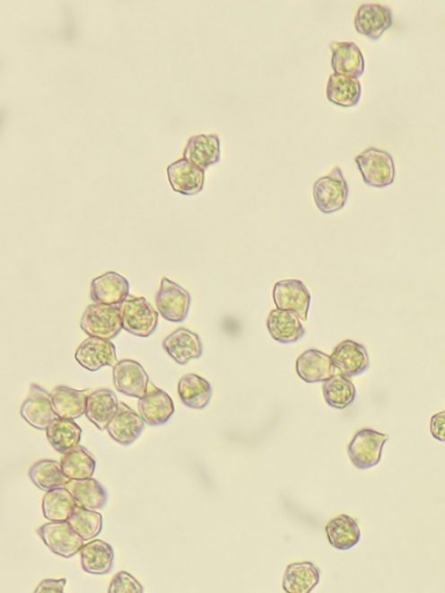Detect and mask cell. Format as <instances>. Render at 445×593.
Masks as SVG:
<instances>
[{
  "label": "cell",
  "instance_id": "21",
  "mask_svg": "<svg viewBox=\"0 0 445 593\" xmlns=\"http://www.w3.org/2000/svg\"><path fill=\"white\" fill-rule=\"evenodd\" d=\"M184 158L206 170L221 161V141L217 135H197L189 138Z\"/></svg>",
  "mask_w": 445,
  "mask_h": 593
},
{
  "label": "cell",
  "instance_id": "26",
  "mask_svg": "<svg viewBox=\"0 0 445 593\" xmlns=\"http://www.w3.org/2000/svg\"><path fill=\"white\" fill-rule=\"evenodd\" d=\"M325 531L329 545L339 551H348L360 543L359 524L347 515H340L329 520Z\"/></svg>",
  "mask_w": 445,
  "mask_h": 593
},
{
  "label": "cell",
  "instance_id": "17",
  "mask_svg": "<svg viewBox=\"0 0 445 593\" xmlns=\"http://www.w3.org/2000/svg\"><path fill=\"white\" fill-rule=\"evenodd\" d=\"M162 347L178 364L186 365L204 353L200 336L192 330L178 328L162 342Z\"/></svg>",
  "mask_w": 445,
  "mask_h": 593
},
{
  "label": "cell",
  "instance_id": "11",
  "mask_svg": "<svg viewBox=\"0 0 445 593\" xmlns=\"http://www.w3.org/2000/svg\"><path fill=\"white\" fill-rule=\"evenodd\" d=\"M115 388L125 396L142 399L148 391V373L136 361L123 360L115 365L113 371Z\"/></svg>",
  "mask_w": 445,
  "mask_h": 593
},
{
  "label": "cell",
  "instance_id": "37",
  "mask_svg": "<svg viewBox=\"0 0 445 593\" xmlns=\"http://www.w3.org/2000/svg\"><path fill=\"white\" fill-rule=\"evenodd\" d=\"M144 588L133 575L121 571L111 580L109 593H143Z\"/></svg>",
  "mask_w": 445,
  "mask_h": 593
},
{
  "label": "cell",
  "instance_id": "12",
  "mask_svg": "<svg viewBox=\"0 0 445 593\" xmlns=\"http://www.w3.org/2000/svg\"><path fill=\"white\" fill-rule=\"evenodd\" d=\"M138 411L146 424L158 427L170 421L176 408L169 394L150 381L148 391L138 401Z\"/></svg>",
  "mask_w": 445,
  "mask_h": 593
},
{
  "label": "cell",
  "instance_id": "6",
  "mask_svg": "<svg viewBox=\"0 0 445 593\" xmlns=\"http://www.w3.org/2000/svg\"><path fill=\"white\" fill-rule=\"evenodd\" d=\"M192 297L180 285L162 278L161 289L157 293L156 304L158 313L170 322H182L187 319Z\"/></svg>",
  "mask_w": 445,
  "mask_h": 593
},
{
  "label": "cell",
  "instance_id": "1",
  "mask_svg": "<svg viewBox=\"0 0 445 593\" xmlns=\"http://www.w3.org/2000/svg\"><path fill=\"white\" fill-rule=\"evenodd\" d=\"M81 327L90 337L113 340L123 329L120 305H90L83 314Z\"/></svg>",
  "mask_w": 445,
  "mask_h": 593
},
{
  "label": "cell",
  "instance_id": "10",
  "mask_svg": "<svg viewBox=\"0 0 445 593\" xmlns=\"http://www.w3.org/2000/svg\"><path fill=\"white\" fill-rule=\"evenodd\" d=\"M74 358L79 365L92 372L98 371L103 366L115 368V365L118 363L117 349H115L113 342L99 337L86 338L79 345Z\"/></svg>",
  "mask_w": 445,
  "mask_h": 593
},
{
  "label": "cell",
  "instance_id": "24",
  "mask_svg": "<svg viewBox=\"0 0 445 593\" xmlns=\"http://www.w3.org/2000/svg\"><path fill=\"white\" fill-rule=\"evenodd\" d=\"M91 393V389L78 391L67 386H58L51 392L56 414L61 419H79L86 412L87 399Z\"/></svg>",
  "mask_w": 445,
  "mask_h": 593
},
{
  "label": "cell",
  "instance_id": "13",
  "mask_svg": "<svg viewBox=\"0 0 445 593\" xmlns=\"http://www.w3.org/2000/svg\"><path fill=\"white\" fill-rule=\"evenodd\" d=\"M167 177L174 192L186 196H194L201 193L205 187V170L185 158L167 167Z\"/></svg>",
  "mask_w": 445,
  "mask_h": 593
},
{
  "label": "cell",
  "instance_id": "38",
  "mask_svg": "<svg viewBox=\"0 0 445 593\" xmlns=\"http://www.w3.org/2000/svg\"><path fill=\"white\" fill-rule=\"evenodd\" d=\"M66 580H45L38 585L34 593H65Z\"/></svg>",
  "mask_w": 445,
  "mask_h": 593
},
{
  "label": "cell",
  "instance_id": "8",
  "mask_svg": "<svg viewBox=\"0 0 445 593\" xmlns=\"http://www.w3.org/2000/svg\"><path fill=\"white\" fill-rule=\"evenodd\" d=\"M22 416L28 424L35 429L47 430L56 419H58L51 399V393H48L41 386H31L30 394L23 402Z\"/></svg>",
  "mask_w": 445,
  "mask_h": 593
},
{
  "label": "cell",
  "instance_id": "7",
  "mask_svg": "<svg viewBox=\"0 0 445 593\" xmlns=\"http://www.w3.org/2000/svg\"><path fill=\"white\" fill-rule=\"evenodd\" d=\"M43 543L56 555L70 557L81 553L83 540L74 531L69 523H47L38 529Z\"/></svg>",
  "mask_w": 445,
  "mask_h": 593
},
{
  "label": "cell",
  "instance_id": "39",
  "mask_svg": "<svg viewBox=\"0 0 445 593\" xmlns=\"http://www.w3.org/2000/svg\"><path fill=\"white\" fill-rule=\"evenodd\" d=\"M431 432L436 440L445 441V411L432 417Z\"/></svg>",
  "mask_w": 445,
  "mask_h": 593
},
{
  "label": "cell",
  "instance_id": "28",
  "mask_svg": "<svg viewBox=\"0 0 445 593\" xmlns=\"http://www.w3.org/2000/svg\"><path fill=\"white\" fill-rule=\"evenodd\" d=\"M179 397L182 404L192 409H205L213 397L212 385L197 374L189 373L182 377L178 385Z\"/></svg>",
  "mask_w": 445,
  "mask_h": 593
},
{
  "label": "cell",
  "instance_id": "18",
  "mask_svg": "<svg viewBox=\"0 0 445 593\" xmlns=\"http://www.w3.org/2000/svg\"><path fill=\"white\" fill-rule=\"evenodd\" d=\"M296 371L309 384L325 383L336 376L331 356L317 349L306 350L297 358Z\"/></svg>",
  "mask_w": 445,
  "mask_h": 593
},
{
  "label": "cell",
  "instance_id": "16",
  "mask_svg": "<svg viewBox=\"0 0 445 593\" xmlns=\"http://www.w3.org/2000/svg\"><path fill=\"white\" fill-rule=\"evenodd\" d=\"M130 284L122 275L109 272L94 278L91 298L95 304L121 305L129 297Z\"/></svg>",
  "mask_w": 445,
  "mask_h": 593
},
{
  "label": "cell",
  "instance_id": "4",
  "mask_svg": "<svg viewBox=\"0 0 445 593\" xmlns=\"http://www.w3.org/2000/svg\"><path fill=\"white\" fill-rule=\"evenodd\" d=\"M349 188L340 167H334L331 173L318 179L313 185V198L317 208L324 214H334L347 203Z\"/></svg>",
  "mask_w": 445,
  "mask_h": 593
},
{
  "label": "cell",
  "instance_id": "2",
  "mask_svg": "<svg viewBox=\"0 0 445 593\" xmlns=\"http://www.w3.org/2000/svg\"><path fill=\"white\" fill-rule=\"evenodd\" d=\"M355 161L363 181L368 186L384 188L395 182V161L387 151L369 147L357 155Z\"/></svg>",
  "mask_w": 445,
  "mask_h": 593
},
{
  "label": "cell",
  "instance_id": "35",
  "mask_svg": "<svg viewBox=\"0 0 445 593\" xmlns=\"http://www.w3.org/2000/svg\"><path fill=\"white\" fill-rule=\"evenodd\" d=\"M323 393L327 405L336 409L349 407L356 397L355 386L343 374H336L331 379L325 381Z\"/></svg>",
  "mask_w": 445,
  "mask_h": 593
},
{
  "label": "cell",
  "instance_id": "15",
  "mask_svg": "<svg viewBox=\"0 0 445 593\" xmlns=\"http://www.w3.org/2000/svg\"><path fill=\"white\" fill-rule=\"evenodd\" d=\"M353 22L360 34L372 41H377L388 28H391L392 12L388 7L380 5V4H364L357 11Z\"/></svg>",
  "mask_w": 445,
  "mask_h": 593
},
{
  "label": "cell",
  "instance_id": "22",
  "mask_svg": "<svg viewBox=\"0 0 445 593\" xmlns=\"http://www.w3.org/2000/svg\"><path fill=\"white\" fill-rule=\"evenodd\" d=\"M331 50L334 74L357 79L364 74L363 54L356 43L332 42Z\"/></svg>",
  "mask_w": 445,
  "mask_h": 593
},
{
  "label": "cell",
  "instance_id": "27",
  "mask_svg": "<svg viewBox=\"0 0 445 593\" xmlns=\"http://www.w3.org/2000/svg\"><path fill=\"white\" fill-rule=\"evenodd\" d=\"M82 568L92 575H107L114 566V549L102 540L86 544L81 551Z\"/></svg>",
  "mask_w": 445,
  "mask_h": 593
},
{
  "label": "cell",
  "instance_id": "29",
  "mask_svg": "<svg viewBox=\"0 0 445 593\" xmlns=\"http://www.w3.org/2000/svg\"><path fill=\"white\" fill-rule=\"evenodd\" d=\"M362 87L359 79L349 75L333 74L329 77L326 95L329 102L334 105L345 107L356 106L360 102Z\"/></svg>",
  "mask_w": 445,
  "mask_h": 593
},
{
  "label": "cell",
  "instance_id": "5",
  "mask_svg": "<svg viewBox=\"0 0 445 593\" xmlns=\"http://www.w3.org/2000/svg\"><path fill=\"white\" fill-rule=\"evenodd\" d=\"M388 440L385 433L372 429H362L353 436L348 447V456L359 469H369L380 464L384 444Z\"/></svg>",
  "mask_w": 445,
  "mask_h": 593
},
{
  "label": "cell",
  "instance_id": "9",
  "mask_svg": "<svg viewBox=\"0 0 445 593\" xmlns=\"http://www.w3.org/2000/svg\"><path fill=\"white\" fill-rule=\"evenodd\" d=\"M273 298L277 310H290L296 313L301 320H308L311 294L303 282L298 280L277 282L274 286Z\"/></svg>",
  "mask_w": 445,
  "mask_h": 593
},
{
  "label": "cell",
  "instance_id": "20",
  "mask_svg": "<svg viewBox=\"0 0 445 593\" xmlns=\"http://www.w3.org/2000/svg\"><path fill=\"white\" fill-rule=\"evenodd\" d=\"M117 396L110 389H98L87 399L85 415L100 432H105L118 411Z\"/></svg>",
  "mask_w": 445,
  "mask_h": 593
},
{
  "label": "cell",
  "instance_id": "36",
  "mask_svg": "<svg viewBox=\"0 0 445 593\" xmlns=\"http://www.w3.org/2000/svg\"><path fill=\"white\" fill-rule=\"evenodd\" d=\"M70 527L83 541L92 540L100 535L103 527L101 513L87 510L82 507L75 508L73 516L67 520Z\"/></svg>",
  "mask_w": 445,
  "mask_h": 593
},
{
  "label": "cell",
  "instance_id": "33",
  "mask_svg": "<svg viewBox=\"0 0 445 593\" xmlns=\"http://www.w3.org/2000/svg\"><path fill=\"white\" fill-rule=\"evenodd\" d=\"M31 483L41 491L51 492L58 488H65L70 480L63 472L62 465L55 460H39L30 469Z\"/></svg>",
  "mask_w": 445,
  "mask_h": 593
},
{
  "label": "cell",
  "instance_id": "32",
  "mask_svg": "<svg viewBox=\"0 0 445 593\" xmlns=\"http://www.w3.org/2000/svg\"><path fill=\"white\" fill-rule=\"evenodd\" d=\"M47 439L58 453L65 455L78 447L83 430L74 420L56 419L46 430Z\"/></svg>",
  "mask_w": 445,
  "mask_h": 593
},
{
  "label": "cell",
  "instance_id": "25",
  "mask_svg": "<svg viewBox=\"0 0 445 593\" xmlns=\"http://www.w3.org/2000/svg\"><path fill=\"white\" fill-rule=\"evenodd\" d=\"M65 489L73 493L78 507L87 510H101L109 502V493L106 488L93 477L86 480H70Z\"/></svg>",
  "mask_w": 445,
  "mask_h": 593
},
{
  "label": "cell",
  "instance_id": "19",
  "mask_svg": "<svg viewBox=\"0 0 445 593\" xmlns=\"http://www.w3.org/2000/svg\"><path fill=\"white\" fill-rule=\"evenodd\" d=\"M145 424L139 413L134 412L128 406L120 402L117 415L110 421L107 432L117 443L129 447L142 435Z\"/></svg>",
  "mask_w": 445,
  "mask_h": 593
},
{
  "label": "cell",
  "instance_id": "34",
  "mask_svg": "<svg viewBox=\"0 0 445 593\" xmlns=\"http://www.w3.org/2000/svg\"><path fill=\"white\" fill-rule=\"evenodd\" d=\"M62 469L69 480L91 479L95 472V459L86 448L75 447L63 456Z\"/></svg>",
  "mask_w": 445,
  "mask_h": 593
},
{
  "label": "cell",
  "instance_id": "23",
  "mask_svg": "<svg viewBox=\"0 0 445 593\" xmlns=\"http://www.w3.org/2000/svg\"><path fill=\"white\" fill-rule=\"evenodd\" d=\"M267 328L274 340L281 344H293L305 336L301 318L290 310H273L267 319Z\"/></svg>",
  "mask_w": 445,
  "mask_h": 593
},
{
  "label": "cell",
  "instance_id": "3",
  "mask_svg": "<svg viewBox=\"0 0 445 593\" xmlns=\"http://www.w3.org/2000/svg\"><path fill=\"white\" fill-rule=\"evenodd\" d=\"M123 329L138 337L153 336L158 327V312L143 297L127 298L120 305Z\"/></svg>",
  "mask_w": 445,
  "mask_h": 593
},
{
  "label": "cell",
  "instance_id": "14",
  "mask_svg": "<svg viewBox=\"0 0 445 593\" xmlns=\"http://www.w3.org/2000/svg\"><path fill=\"white\" fill-rule=\"evenodd\" d=\"M331 358L334 368L347 378L361 376L371 365L367 349L352 340L341 342L334 349Z\"/></svg>",
  "mask_w": 445,
  "mask_h": 593
},
{
  "label": "cell",
  "instance_id": "31",
  "mask_svg": "<svg viewBox=\"0 0 445 593\" xmlns=\"http://www.w3.org/2000/svg\"><path fill=\"white\" fill-rule=\"evenodd\" d=\"M77 508L73 493L65 488L47 492L43 497V516L51 523H67Z\"/></svg>",
  "mask_w": 445,
  "mask_h": 593
},
{
  "label": "cell",
  "instance_id": "30",
  "mask_svg": "<svg viewBox=\"0 0 445 593\" xmlns=\"http://www.w3.org/2000/svg\"><path fill=\"white\" fill-rule=\"evenodd\" d=\"M320 572L311 562L292 563L284 577V590L287 593H310L319 584Z\"/></svg>",
  "mask_w": 445,
  "mask_h": 593
}]
</instances>
